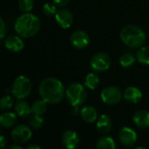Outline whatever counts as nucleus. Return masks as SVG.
<instances>
[{
  "instance_id": "nucleus-31",
  "label": "nucleus",
  "mask_w": 149,
  "mask_h": 149,
  "mask_svg": "<svg viewBox=\"0 0 149 149\" xmlns=\"http://www.w3.org/2000/svg\"><path fill=\"white\" fill-rule=\"evenodd\" d=\"M80 111H81V109L79 110V107H78V106L72 107V114H73L74 116H77V115L80 114Z\"/></svg>"
},
{
  "instance_id": "nucleus-11",
  "label": "nucleus",
  "mask_w": 149,
  "mask_h": 149,
  "mask_svg": "<svg viewBox=\"0 0 149 149\" xmlns=\"http://www.w3.org/2000/svg\"><path fill=\"white\" fill-rule=\"evenodd\" d=\"M55 19L57 23L64 29H68L73 23V15L67 9H61L55 14Z\"/></svg>"
},
{
  "instance_id": "nucleus-10",
  "label": "nucleus",
  "mask_w": 149,
  "mask_h": 149,
  "mask_svg": "<svg viewBox=\"0 0 149 149\" xmlns=\"http://www.w3.org/2000/svg\"><path fill=\"white\" fill-rule=\"evenodd\" d=\"M70 41L73 47L77 49H83L89 45L90 38L84 31H76L72 34Z\"/></svg>"
},
{
  "instance_id": "nucleus-18",
  "label": "nucleus",
  "mask_w": 149,
  "mask_h": 149,
  "mask_svg": "<svg viewBox=\"0 0 149 149\" xmlns=\"http://www.w3.org/2000/svg\"><path fill=\"white\" fill-rule=\"evenodd\" d=\"M16 113L21 118H26L31 113V107L23 100H18L14 106Z\"/></svg>"
},
{
  "instance_id": "nucleus-6",
  "label": "nucleus",
  "mask_w": 149,
  "mask_h": 149,
  "mask_svg": "<svg viewBox=\"0 0 149 149\" xmlns=\"http://www.w3.org/2000/svg\"><path fill=\"white\" fill-rule=\"evenodd\" d=\"M90 65L95 72H105L108 70L111 65V58L107 54L104 52H99L93 56L90 61Z\"/></svg>"
},
{
  "instance_id": "nucleus-13",
  "label": "nucleus",
  "mask_w": 149,
  "mask_h": 149,
  "mask_svg": "<svg viewBox=\"0 0 149 149\" xmlns=\"http://www.w3.org/2000/svg\"><path fill=\"white\" fill-rule=\"evenodd\" d=\"M5 47L12 52H19L24 49V42L20 36H9L4 40Z\"/></svg>"
},
{
  "instance_id": "nucleus-33",
  "label": "nucleus",
  "mask_w": 149,
  "mask_h": 149,
  "mask_svg": "<svg viewBox=\"0 0 149 149\" xmlns=\"http://www.w3.org/2000/svg\"><path fill=\"white\" fill-rule=\"evenodd\" d=\"M27 149H40V147L39 146H38V145H34V144H31V145H29V146H27Z\"/></svg>"
},
{
  "instance_id": "nucleus-3",
  "label": "nucleus",
  "mask_w": 149,
  "mask_h": 149,
  "mask_svg": "<svg viewBox=\"0 0 149 149\" xmlns=\"http://www.w3.org/2000/svg\"><path fill=\"white\" fill-rule=\"evenodd\" d=\"M122 42L131 48L141 47L146 41V34L136 25H127L120 31Z\"/></svg>"
},
{
  "instance_id": "nucleus-27",
  "label": "nucleus",
  "mask_w": 149,
  "mask_h": 149,
  "mask_svg": "<svg viewBox=\"0 0 149 149\" xmlns=\"http://www.w3.org/2000/svg\"><path fill=\"white\" fill-rule=\"evenodd\" d=\"M29 123H30V126H31L32 128L38 129V128H40V127L43 125L44 120H43V118H42L41 116L33 114L32 117H31Z\"/></svg>"
},
{
  "instance_id": "nucleus-22",
  "label": "nucleus",
  "mask_w": 149,
  "mask_h": 149,
  "mask_svg": "<svg viewBox=\"0 0 149 149\" xmlns=\"http://www.w3.org/2000/svg\"><path fill=\"white\" fill-rule=\"evenodd\" d=\"M100 84V79L97 74L93 72L88 73L85 78V86L91 90H94Z\"/></svg>"
},
{
  "instance_id": "nucleus-15",
  "label": "nucleus",
  "mask_w": 149,
  "mask_h": 149,
  "mask_svg": "<svg viewBox=\"0 0 149 149\" xmlns=\"http://www.w3.org/2000/svg\"><path fill=\"white\" fill-rule=\"evenodd\" d=\"M133 120L138 127L148 128L149 127V111H138L134 115Z\"/></svg>"
},
{
  "instance_id": "nucleus-35",
  "label": "nucleus",
  "mask_w": 149,
  "mask_h": 149,
  "mask_svg": "<svg viewBox=\"0 0 149 149\" xmlns=\"http://www.w3.org/2000/svg\"><path fill=\"white\" fill-rule=\"evenodd\" d=\"M144 148H143V147H137L135 149H144Z\"/></svg>"
},
{
  "instance_id": "nucleus-23",
  "label": "nucleus",
  "mask_w": 149,
  "mask_h": 149,
  "mask_svg": "<svg viewBox=\"0 0 149 149\" xmlns=\"http://www.w3.org/2000/svg\"><path fill=\"white\" fill-rule=\"evenodd\" d=\"M136 59L142 65H149V46H142L138 50Z\"/></svg>"
},
{
  "instance_id": "nucleus-24",
  "label": "nucleus",
  "mask_w": 149,
  "mask_h": 149,
  "mask_svg": "<svg viewBox=\"0 0 149 149\" xmlns=\"http://www.w3.org/2000/svg\"><path fill=\"white\" fill-rule=\"evenodd\" d=\"M136 58H134V56L129 52H127V53H124L120 58V64L122 67H125V68H127V67H130L132 66L134 62H135Z\"/></svg>"
},
{
  "instance_id": "nucleus-1",
  "label": "nucleus",
  "mask_w": 149,
  "mask_h": 149,
  "mask_svg": "<svg viewBox=\"0 0 149 149\" xmlns=\"http://www.w3.org/2000/svg\"><path fill=\"white\" fill-rule=\"evenodd\" d=\"M38 93L41 99L48 104H57L62 100L65 94L63 83L56 78L43 79L38 86Z\"/></svg>"
},
{
  "instance_id": "nucleus-16",
  "label": "nucleus",
  "mask_w": 149,
  "mask_h": 149,
  "mask_svg": "<svg viewBox=\"0 0 149 149\" xmlns=\"http://www.w3.org/2000/svg\"><path fill=\"white\" fill-rule=\"evenodd\" d=\"M97 129L102 134H107L110 132L112 128V120L109 116L102 114L99 117L97 120Z\"/></svg>"
},
{
  "instance_id": "nucleus-7",
  "label": "nucleus",
  "mask_w": 149,
  "mask_h": 149,
  "mask_svg": "<svg viewBox=\"0 0 149 149\" xmlns=\"http://www.w3.org/2000/svg\"><path fill=\"white\" fill-rule=\"evenodd\" d=\"M123 93L116 86H107L102 90L100 97L104 103L107 105L118 104L122 99Z\"/></svg>"
},
{
  "instance_id": "nucleus-30",
  "label": "nucleus",
  "mask_w": 149,
  "mask_h": 149,
  "mask_svg": "<svg viewBox=\"0 0 149 149\" xmlns=\"http://www.w3.org/2000/svg\"><path fill=\"white\" fill-rule=\"evenodd\" d=\"M69 2H70V0H53L54 4H56L57 6H59V7H65V5L68 4Z\"/></svg>"
},
{
  "instance_id": "nucleus-29",
  "label": "nucleus",
  "mask_w": 149,
  "mask_h": 149,
  "mask_svg": "<svg viewBox=\"0 0 149 149\" xmlns=\"http://www.w3.org/2000/svg\"><path fill=\"white\" fill-rule=\"evenodd\" d=\"M6 34V25L3 18L0 19V38H3Z\"/></svg>"
},
{
  "instance_id": "nucleus-14",
  "label": "nucleus",
  "mask_w": 149,
  "mask_h": 149,
  "mask_svg": "<svg viewBox=\"0 0 149 149\" xmlns=\"http://www.w3.org/2000/svg\"><path fill=\"white\" fill-rule=\"evenodd\" d=\"M124 99L133 104H136L140 102L142 99V93L141 91L137 88L136 86H128L123 93Z\"/></svg>"
},
{
  "instance_id": "nucleus-21",
  "label": "nucleus",
  "mask_w": 149,
  "mask_h": 149,
  "mask_svg": "<svg viewBox=\"0 0 149 149\" xmlns=\"http://www.w3.org/2000/svg\"><path fill=\"white\" fill-rule=\"evenodd\" d=\"M96 148L99 149H115L116 145L113 138L109 136H103L97 141Z\"/></svg>"
},
{
  "instance_id": "nucleus-20",
  "label": "nucleus",
  "mask_w": 149,
  "mask_h": 149,
  "mask_svg": "<svg viewBox=\"0 0 149 149\" xmlns=\"http://www.w3.org/2000/svg\"><path fill=\"white\" fill-rule=\"evenodd\" d=\"M47 104L48 103L43 99L36 100L31 105V114L42 116L47 110Z\"/></svg>"
},
{
  "instance_id": "nucleus-12",
  "label": "nucleus",
  "mask_w": 149,
  "mask_h": 149,
  "mask_svg": "<svg viewBox=\"0 0 149 149\" xmlns=\"http://www.w3.org/2000/svg\"><path fill=\"white\" fill-rule=\"evenodd\" d=\"M62 143L65 148L73 149L78 147L79 143V138L78 134L73 130H66L62 135Z\"/></svg>"
},
{
  "instance_id": "nucleus-28",
  "label": "nucleus",
  "mask_w": 149,
  "mask_h": 149,
  "mask_svg": "<svg viewBox=\"0 0 149 149\" xmlns=\"http://www.w3.org/2000/svg\"><path fill=\"white\" fill-rule=\"evenodd\" d=\"M56 4H52V3H46L44 4L43 6V12L45 13V15L46 16H55V14L57 13V8H56Z\"/></svg>"
},
{
  "instance_id": "nucleus-2",
  "label": "nucleus",
  "mask_w": 149,
  "mask_h": 149,
  "mask_svg": "<svg viewBox=\"0 0 149 149\" xmlns=\"http://www.w3.org/2000/svg\"><path fill=\"white\" fill-rule=\"evenodd\" d=\"M40 26L39 18L30 12H26L17 17L14 28L16 33L21 38H31L38 32Z\"/></svg>"
},
{
  "instance_id": "nucleus-8",
  "label": "nucleus",
  "mask_w": 149,
  "mask_h": 149,
  "mask_svg": "<svg viewBox=\"0 0 149 149\" xmlns=\"http://www.w3.org/2000/svg\"><path fill=\"white\" fill-rule=\"evenodd\" d=\"M31 129L24 124H21L14 127L11 131V138L17 143H26L31 138Z\"/></svg>"
},
{
  "instance_id": "nucleus-25",
  "label": "nucleus",
  "mask_w": 149,
  "mask_h": 149,
  "mask_svg": "<svg viewBox=\"0 0 149 149\" xmlns=\"http://www.w3.org/2000/svg\"><path fill=\"white\" fill-rule=\"evenodd\" d=\"M18 7L24 13L30 12L33 8V0H18Z\"/></svg>"
},
{
  "instance_id": "nucleus-26",
  "label": "nucleus",
  "mask_w": 149,
  "mask_h": 149,
  "mask_svg": "<svg viewBox=\"0 0 149 149\" xmlns=\"http://www.w3.org/2000/svg\"><path fill=\"white\" fill-rule=\"evenodd\" d=\"M14 105V100L11 96L5 95L0 100V107L2 109H10Z\"/></svg>"
},
{
  "instance_id": "nucleus-19",
  "label": "nucleus",
  "mask_w": 149,
  "mask_h": 149,
  "mask_svg": "<svg viewBox=\"0 0 149 149\" xmlns=\"http://www.w3.org/2000/svg\"><path fill=\"white\" fill-rule=\"evenodd\" d=\"M17 115L14 113H4L0 116V124L4 128H10L17 123Z\"/></svg>"
},
{
  "instance_id": "nucleus-32",
  "label": "nucleus",
  "mask_w": 149,
  "mask_h": 149,
  "mask_svg": "<svg viewBox=\"0 0 149 149\" xmlns=\"http://www.w3.org/2000/svg\"><path fill=\"white\" fill-rule=\"evenodd\" d=\"M6 143H7V141H6V139L4 138V136H1L0 137V147H1V148L3 149L5 148V146H6Z\"/></svg>"
},
{
  "instance_id": "nucleus-4",
  "label": "nucleus",
  "mask_w": 149,
  "mask_h": 149,
  "mask_svg": "<svg viewBox=\"0 0 149 149\" xmlns=\"http://www.w3.org/2000/svg\"><path fill=\"white\" fill-rule=\"evenodd\" d=\"M65 96L67 102L72 107H79L86 100L87 93L85 87L81 84L72 83L66 88Z\"/></svg>"
},
{
  "instance_id": "nucleus-17",
  "label": "nucleus",
  "mask_w": 149,
  "mask_h": 149,
  "mask_svg": "<svg viewBox=\"0 0 149 149\" xmlns=\"http://www.w3.org/2000/svg\"><path fill=\"white\" fill-rule=\"evenodd\" d=\"M80 116L86 123H93L97 120L98 112L93 107H84L80 111Z\"/></svg>"
},
{
  "instance_id": "nucleus-34",
  "label": "nucleus",
  "mask_w": 149,
  "mask_h": 149,
  "mask_svg": "<svg viewBox=\"0 0 149 149\" xmlns=\"http://www.w3.org/2000/svg\"><path fill=\"white\" fill-rule=\"evenodd\" d=\"M9 149H22V147L19 145H11L9 147Z\"/></svg>"
},
{
  "instance_id": "nucleus-9",
  "label": "nucleus",
  "mask_w": 149,
  "mask_h": 149,
  "mask_svg": "<svg viewBox=\"0 0 149 149\" xmlns=\"http://www.w3.org/2000/svg\"><path fill=\"white\" fill-rule=\"evenodd\" d=\"M119 140L125 147H132L137 141V134L134 130L130 127H122L119 132Z\"/></svg>"
},
{
  "instance_id": "nucleus-5",
  "label": "nucleus",
  "mask_w": 149,
  "mask_h": 149,
  "mask_svg": "<svg viewBox=\"0 0 149 149\" xmlns=\"http://www.w3.org/2000/svg\"><path fill=\"white\" fill-rule=\"evenodd\" d=\"M11 93L17 100H24L28 97L31 92V82L29 78L21 75L18 76L11 86Z\"/></svg>"
}]
</instances>
